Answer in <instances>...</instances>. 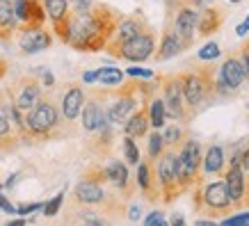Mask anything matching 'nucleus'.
<instances>
[{"label": "nucleus", "instance_id": "obj_1", "mask_svg": "<svg viewBox=\"0 0 249 226\" xmlns=\"http://www.w3.org/2000/svg\"><path fill=\"white\" fill-rule=\"evenodd\" d=\"M119 9L110 7L106 2H96L85 14H71L69 21V39L67 46L80 53H98L106 51L107 41L112 37L117 23L121 21Z\"/></svg>", "mask_w": 249, "mask_h": 226}, {"label": "nucleus", "instance_id": "obj_2", "mask_svg": "<svg viewBox=\"0 0 249 226\" xmlns=\"http://www.w3.org/2000/svg\"><path fill=\"white\" fill-rule=\"evenodd\" d=\"M178 80H181L185 105L192 117L217 98V67L215 64H204V67H195L192 71H181Z\"/></svg>", "mask_w": 249, "mask_h": 226}, {"label": "nucleus", "instance_id": "obj_3", "mask_svg": "<svg viewBox=\"0 0 249 226\" xmlns=\"http://www.w3.org/2000/svg\"><path fill=\"white\" fill-rule=\"evenodd\" d=\"M192 210L206 219H224L235 212L224 181H201L192 188Z\"/></svg>", "mask_w": 249, "mask_h": 226}, {"label": "nucleus", "instance_id": "obj_4", "mask_svg": "<svg viewBox=\"0 0 249 226\" xmlns=\"http://www.w3.org/2000/svg\"><path fill=\"white\" fill-rule=\"evenodd\" d=\"M62 123H64V119H62V114H60V105L55 103V98L51 94H44L25 112V128H28L30 142L62 137V133H60Z\"/></svg>", "mask_w": 249, "mask_h": 226}, {"label": "nucleus", "instance_id": "obj_5", "mask_svg": "<svg viewBox=\"0 0 249 226\" xmlns=\"http://www.w3.org/2000/svg\"><path fill=\"white\" fill-rule=\"evenodd\" d=\"M71 199H73V204L94 208L96 212H103V215H124L126 204H128L124 196L110 194V192H106V188L101 183L87 181V178H80V183L73 188Z\"/></svg>", "mask_w": 249, "mask_h": 226}, {"label": "nucleus", "instance_id": "obj_6", "mask_svg": "<svg viewBox=\"0 0 249 226\" xmlns=\"http://www.w3.org/2000/svg\"><path fill=\"white\" fill-rule=\"evenodd\" d=\"M201 158H204V151L201 144L188 137L185 142L176 149V165H178V181H181L183 190H192L196 183L204 181V174H201Z\"/></svg>", "mask_w": 249, "mask_h": 226}, {"label": "nucleus", "instance_id": "obj_7", "mask_svg": "<svg viewBox=\"0 0 249 226\" xmlns=\"http://www.w3.org/2000/svg\"><path fill=\"white\" fill-rule=\"evenodd\" d=\"M156 176H158L162 204H174L185 192L181 188V181H178V165H176V151L174 149H165L162 156L156 160Z\"/></svg>", "mask_w": 249, "mask_h": 226}, {"label": "nucleus", "instance_id": "obj_8", "mask_svg": "<svg viewBox=\"0 0 249 226\" xmlns=\"http://www.w3.org/2000/svg\"><path fill=\"white\" fill-rule=\"evenodd\" d=\"M160 78V98L165 103L167 110V119L172 121H188L192 119L188 105H185V98H183V89H181V80L178 73H167V75H158Z\"/></svg>", "mask_w": 249, "mask_h": 226}, {"label": "nucleus", "instance_id": "obj_9", "mask_svg": "<svg viewBox=\"0 0 249 226\" xmlns=\"http://www.w3.org/2000/svg\"><path fill=\"white\" fill-rule=\"evenodd\" d=\"M156 30L153 28H146L144 32L135 35L133 39H128L126 44H121L117 51H114L112 57L117 60H126L133 62V64H140V62L151 60L153 53H156Z\"/></svg>", "mask_w": 249, "mask_h": 226}, {"label": "nucleus", "instance_id": "obj_10", "mask_svg": "<svg viewBox=\"0 0 249 226\" xmlns=\"http://www.w3.org/2000/svg\"><path fill=\"white\" fill-rule=\"evenodd\" d=\"M165 21L172 25V30L176 32V37L181 39L183 48L188 51L190 46L195 44V39H196V21H199V9L190 7L188 2L183 0L181 5L174 9V12H167Z\"/></svg>", "mask_w": 249, "mask_h": 226}, {"label": "nucleus", "instance_id": "obj_11", "mask_svg": "<svg viewBox=\"0 0 249 226\" xmlns=\"http://www.w3.org/2000/svg\"><path fill=\"white\" fill-rule=\"evenodd\" d=\"M245 83V69L238 53H229L217 67V96H233Z\"/></svg>", "mask_w": 249, "mask_h": 226}, {"label": "nucleus", "instance_id": "obj_12", "mask_svg": "<svg viewBox=\"0 0 249 226\" xmlns=\"http://www.w3.org/2000/svg\"><path fill=\"white\" fill-rule=\"evenodd\" d=\"M146 28H151V23L146 21V16H144L140 9L133 12V14H128V16H121V21L117 23L112 37H110V41H107V46H106L107 55H114V51H117L121 44H126L128 39H133L135 35L144 32Z\"/></svg>", "mask_w": 249, "mask_h": 226}, {"label": "nucleus", "instance_id": "obj_13", "mask_svg": "<svg viewBox=\"0 0 249 226\" xmlns=\"http://www.w3.org/2000/svg\"><path fill=\"white\" fill-rule=\"evenodd\" d=\"M7 91H9V96L14 98L18 110L28 112L39 98L44 96V85H41V80H39L37 75L28 73V75H21L12 87H7Z\"/></svg>", "mask_w": 249, "mask_h": 226}, {"label": "nucleus", "instance_id": "obj_14", "mask_svg": "<svg viewBox=\"0 0 249 226\" xmlns=\"http://www.w3.org/2000/svg\"><path fill=\"white\" fill-rule=\"evenodd\" d=\"M245 169L240 167V160H238V153L231 156V160H227V169L222 174L224 178V185H227V192L231 196V204H233L235 210H242V199H245Z\"/></svg>", "mask_w": 249, "mask_h": 226}, {"label": "nucleus", "instance_id": "obj_15", "mask_svg": "<svg viewBox=\"0 0 249 226\" xmlns=\"http://www.w3.org/2000/svg\"><path fill=\"white\" fill-rule=\"evenodd\" d=\"M16 41H18L21 53L35 55L41 53V51H48L53 46V35L46 30L44 25L41 28H18L16 30Z\"/></svg>", "mask_w": 249, "mask_h": 226}, {"label": "nucleus", "instance_id": "obj_16", "mask_svg": "<svg viewBox=\"0 0 249 226\" xmlns=\"http://www.w3.org/2000/svg\"><path fill=\"white\" fill-rule=\"evenodd\" d=\"M80 119H83V130L85 133H96L107 119L106 114V105H103V91L94 89L89 98H85L83 112H80Z\"/></svg>", "mask_w": 249, "mask_h": 226}, {"label": "nucleus", "instance_id": "obj_17", "mask_svg": "<svg viewBox=\"0 0 249 226\" xmlns=\"http://www.w3.org/2000/svg\"><path fill=\"white\" fill-rule=\"evenodd\" d=\"M85 89L80 83H69L64 85V91H62L60 96V114L62 119L67 121V123H73V121L80 117L83 112V105H85Z\"/></svg>", "mask_w": 249, "mask_h": 226}, {"label": "nucleus", "instance_id": "obj_18", "mask_svg": "<svg viewBox=\"0 0 249 226\" xmlns=\"http://www.w3.org/2000/svg\"><path fill=\"white\" fill-rule=\"evenodd\" d=\"M103 169H106L107 183H110V185L119 192V196H124L126 201H130V196L135 194V190H137V183L130 178L126 162H121V160H114L112 158L106 167H103Z\"/></svg>", "mask_w": 249, "mask_h": 226}, {"label": "nucleus", "instance_id": "obj_19", "mask_svg": "<svg viewBox=\"0 0 249 226\" xmlns=\"http://www.w3.org/2000/svg\"><path fill=\"white\" fill-rule=\"evenodd\" d=\"M46 9V18L53 23V32L57 35L62 44H67L69 39V21H71V9L69 0H41Z\"/></svg>", "mask_w": 249, "mask_h": 226}, {"label": "nucleus", "instance_id": "obj_20", "mask_svg": "<svg viewBox=\"0 0 249 226\" xmlns=\"http://www.w3.org/2000/svg\"><path fill=\"white\" fill-rule=\"evenodd\" d=\"M137 188L142 190L144 199L149 204H158L160 201V185H158V176H156V160H140L137 162Z\"/></svg>", "mask_w": 249, "mask_h": 226}, {"label": "nucleus", "instance_id": "obj_21", "mask_svg": "<svg viewBox=\"0 0 249 226\" xmlns=\"http://www.w3.org/2000/svg\"><path fill=\"white\" fill-rule=\"evenodd\" d=\"M14 16L18 28H41L46 23V9L41 0H14Z\"/></svg>", "mask_w": 249, "mask_h": 226}, {"label": "nucleus", "instance_id": "obj_22", "mask_svg": "<svg viewBox=\"0 0 249 226\" xmlns=\"http://www.w3.org/2000/svg\"><path fill=\"white\" fill-rule=\"evenodd\" d=\"M227 18V12L217 5H208V7L199 9V21H196V37H211L222 28V23Z\"/></svg>", "mask_w": 249, "mask_h": 226}, {"label": "nucleus", "instance_id": "obj_23", "mask_svg": "<svg viewBox=\"0 0 249 226\" xmlns=\"http://www.w3.org/2000/svg\"><path fill=\"white\" fill-rule=\"evenodd\" d=\"M149 101L151 98H142L140 107L124 123V133L128 137H133V139H140V137L149 135V128H151V123H149Z\"/></svg>", "mask_w": 249, "mask_h": 226}, {"label": "nucleus", "instance_id": "obj_24", "mask_svg": "<svg viewBox=\"0 0 249 226\" xmlns=\"http://www.w3.org/2000/svg\"><path fill=\"white\" fill-rule=\"evenodd\" d=\"M185 48H183L181 39L176 37V32L172 30V25L165 21V28H162V35H160V41L156 46V53H153V60L156 62H167L176 57V55H181Z\"/></svg>", "mask_w": 249, "mask_h": 226}, {"label": "nucleus", "instance_id": "obj_25", "mask_svg": "<svg viewBox=\"0 0 249 226\" xmlns=\"http://www.w3.org/2000/svg\"><path fill=\"white\" fill-rule=\"evenodd\" d=\"M67 226H112V224L101 217V212H96L94 208L71 204V208L67 212Z\"/></svg>", "mask_w": 249, "mask_h": 226}, {"label": "nucleus", "instance_id": "obj_26", "mask_svg": "<svg viewBox=\"0 0 249 226\" xmlns=\"http://www.w3.org/2000/svg\"><path fill=\"white\" fill-rule=\"evenodd\" d=\"M227 169V156H224V149L217 146V144H211L208 149L204 151V158H201V174L206 176H219Z\"/></svg>", "mask_w": 249, "mask_h": 226}, {"label": "nucleus", "instance_id": "obj_27", "mask_svg": "<svg viewBox=\"0 0 249 226\" xmlns=\"http://www.w3.org/2000/svg\"><path fill=\"white\" fill-rule=\"evenodd\" d=\"M0 139L5 144V151H12L18 146V135L14 133V126L9 121V114H7V94L5 89L0 91Z\"/></svg>", "mask_w": 249, "mask_h": 226}, {"label": "nucleus", "instance_id": "obj_28", "mask_svg": "<svg viewBox=\"0 0 249 226\" xmlns=\"http://www.w3.org/2000/svg\"><path fill=\"white\" fill-rule=\"evenodd\" d=\"M18 30V21L14 16V0H0V39L9 41Z\"/></svg>", "mask_w": 249, "mask_h": 226}, {"label": "nucleus", "instance_id": "obj_29", "mask_svg": "<svg viewBox=\"0 0 249 226\" xmlns=\"http://www.w3.org/2000/svg\"><path fill=\"white\" fill-rule=\"evenodd\" d=\"M149 123H151L153 130H160L165 128L167 123V110H165V103L158 94H153L151 101H149Z\"/></svg>", "mask_w": 249, "mask_h": 226}, {"label": "nucleus", "instance_id": "obj_30", "mask_svg": "<svg viewBox=\"0 0 249 226\" xmlns=\"http://www.w3.org/2000/svg\"><path fill=\"white\" fill-rule=\"evenodd\" d=\"M96 83L106 85V87H117L124 83V71L114 67H101L96 69Z\"/></svg>", "mask_w": 249, "mask_h": 226}, {"label": "nucleus", "instance_id": "obj_31", "mask_svg": "<svg viewBox=\"0 0 249 226\" xmlns=\"http://www.w3.org/2000/svg\"><path fill=\"white\" fill-rule=\"evenodd\" d=\"M188 139V135H185V130L181 128V126H176V123H172V126H167L165 130H162V142H165L167 149H178L183 142Z\"/></svg>", "mask_w": 249, "mask_h": 226}, {"label": "nucleus", "instance_id": "obj_32", "mask_svg": "<svg viewBox=\"0 0 249 226\" xmlns=\"http://www.w3.org/2000/svg\"><path fill=\"white\" fill-rule=\"evenodd\" d=\"M165 149L167 146H165V142H162V133H160V130H151V133H149V144H146V156H149V160H158Z\"/></svg>", "mask_w": 249, "mask_h": 226}, {"label": "nucleus", "instance_id": "obj_33", "mask_svg": "<svg viewBox=\"0 0 249 226\" xmlns=\"http://www.w3.org/2000/svg\"><path fill=\"white\" fill-rule=\"evenodd\" d=\"M121 149H124V158H126V162L137 167V162H140V149H137L135 139L126 135L124 137V142H121Z\"/></svg>", "mask_w": 249, "mask_h": 226}, {"label": "nucleus", "instance_id": "obj_34", "mask_svg": "<svg viewBox=\"0 0 249 226\" xmlns=\"http://www.w3.org/2000/svg\"><path fill=\"white\" fill-rule=\"evenodd\" d=\"M219 226H249V212H231L229 217L219 222Z\"/></svg>", "mask_w": 249, "mask_h": 226}, {"label": "nucleus", "instance_id": "obj_35", "mask_svg": "<svg viewBox=\"0 0 249 226\" xmlns=\"http://www.w3.org/2000/svg\"><path fill=\"white\" fill-rule=\"evenodd\" d=\"M62 204H64V192H60L57 196H53L48 204H44V215L46 217H55V215H60V208H62Z\"/></svg>", "mask_w": 249, "mask_h": 226}, {"label": "nucleus", "instance_id": "obj_36", "mask_svg": "<svg viewBox=\"0 0 249 226\" xmlns=\"http://www.w3.org/2000/svg\"><path fill=\"white\" fill-rule=\"evenodd\" d=\"M235 53H238V57H240V64H242V69H245V80H249V37L242 41L240 48H238Z\"/></svg>", "mask_w": 249, "mask_h": 226}, {"label": "nucleus", "instance_id": "obj_37", "mask_svg": "<svg viewBox=\"0 0 249 226\" xmlns=\"http://www.w3.org/2000/svg\"><path fill=\"white\" fill-rule=\"evenodd\" d=\"M96 5V0H69V9L71 14H85Z\"/></svg>", "mask_w": 249, "mask_h": 226}, {"label": "nucleus", "instance_id": "obj_38", "mask_svg": "<svg viewBox=\"0 0 249 226\" xmlns=\"http://www.w3.org/2000/svg\"><path fill=\"white\" fill-rule=\"evenodd\" d=\"M219 46L215 44V41H211V44H206L201 51H199V60H215V57H219Z\"/></svg>", "mask_w": 249, "mask_h": 226}, {"label": "nucleus", "instance_id": "obj_39", "mask_svg": "<svg viewBox=\"0 0 249 226\" xmlns=\"http://www.w3.org/2000/svg\"><path fill=\"white\" fill-rule=\"evenodd\" d=\"M144 226H169V224H167V219H165V215H162V212L153 210V212H149V215H146Z\"/></svg>", "mask_w": 249, "mask_h": 226}, {"label": "nucleus", "instance_id": "obj_40", "mask_svg": "<svg viewBox=\"0 0 249 226\" xmlns=\"http://www.w3.org/2000/svg\"><path fill=\"white\" fill-rule=\"evenodd\" d=\"M126 73H128L130 78H144V80H151V78H153V71H151V69H140V67L126 69Z\"/></svg>", "mask_w": 249, "mask_h": 226}, {"label": "nucleus", "instance_id": "obj_41", "mask_svg": "<svg viewBox=\"0 0 249 226\" xmlns=\"http://www.w3.org/2000/svg\"><path fill=\"white\" fill-rule=\"evenodd\" d=\"M238 160H240V167L245 169V174H249V144H245V146L238 151Z\"/></svg>", "mask_w": 249, "mask_h": 226}, {"label": "nucleus", "instance_id": "obj_42", "mask_svg": "<svg viewBox=\"0 0 249 226\" xmlns=\"http://www.w3.org/2000/svg\"><path fill=\"white\" fill-rule=\"evenodd\" d=\"M44 208V204H21L18 208H16V212L18 215H30V212H37Z\"/></svg>", "mask_w": 249, "mask_h": 226}, {"label": "nucleus", "instance_id": "obj_43", "mask_svg": "<svg viewBox=\"0 0 249 226\" xmlns=\"http://www.w3.org/2000/svg\"><path fill=\"white\" fill-rule=\"evenodd\" d=\"M0 210L9 212V215H14V212H16V208L7 201V196H2V192H0Z\"/></svg>", "mask_w": 249, "mask_h": 226}, {"label": "nucleus", "instance_id": "obj_44", "mask_svg": "<svg viewBox=\"0 0 249 226\" xmlns=\"http://www.w3.org/2000/svg\"><path fill=\"white\" fill-rule=\"evenodd\" d=\"M185 2L195 9H204V7H208V5H213V0H185Z\"/></svg>", "mask_w": 249, "mask_h": 226}, {"label": "nucleus", "instance_id": "obj_45", "mask_svg": "<svg viewBox=\"0 0 249 226\" xmlns=\"http://www.w3.org/2000/svg\"><path fill=\"white\" fill-rule=\"evenodd\" d=\"M169 226H188V224H185V217L181 212H174L172 219H169Z\"/></svg>", "mask_w": 249, "mask_h": 226}, {"label": "nucleus", "instance_id": "obj_46", "mask_svg": "<svg viewBox=\"0 0 249 226\" xmlns=\"http://www.w3.org/2000/svg\"><path fill=\"white\" fill-rule=\"evenodd\" d=\"M235 32H238V37H247V32H249V16L245 18V21L235 28Z\"/></svg>", "mask_w": 249, "mask_h": 226}, {"label": "nucleus", "instance_id": "obj_47", "mask_svg": "<svg viewBox=\"0 0 249 226\" xmlns=\"http://www.w3.org/2000/svg\"><path fill=\"white\" fill-rule=\"evenodd\" d=\"M242 208H249V174L245 176V199H242Z\"/></svg>", "mask_w": 249, "mask_h": 226}, {"label": "nucleus", "instance_id": "obj_48", "mask_svg": "<svg viewBox=\"0 0 249 226\" xmlns=\"http://www.w3.org/2000/svg\"><path fill=\"white\" fill-rule=\"evenodd\" d=\"M83 83L85 85L96 83V71H85V73H83Z\"/></svg>", "mask_w": 249, "mask_h": 226}, {"label": "nucleus", "instance_id": "obj_49", "mask_svg": "<svg viewBox=\"0 0 249 226\" xmlns=\"http://www.w3.org/2000/svg\"><path fill=\"white\" fill-rule=\"evenodd\" d=\"M18 178H21V174H12V176H9V181L5 183L2 188H14V185H16V181H18Z\"/></svg>", "mask_w": 249, "mask_h": 226}, {"label": "nucleus", "instance_id": "obj_50", "mask_svg": "<svg viewBox=\"0 0 249 226\" xmlns=\"http://www.w3.org/2000/svg\"><path fill=\"white\" fill-rule=\"evenodd\" d=\"M128 217L133 219V222H135V219H140V206H133V208H130V210H128Z\"/></svg>", "mask_w": 249, "mask_h": 226}, {"label": "nucleus", "instance_id": "obj_51", "mask_svg": "<svg viewBox=\"0 0 249 226\" xmlns=\"http://www.w3.org/2000/svg\"><path fill=\"white\" fill-rule=\"evenodd\" d=\"M195 226H219V224L213 222V219H199V222H195Z\"/></svg>", "mask_w": 249, "mask_h": 226}, {"label": "nucleus", "instance_id": "obj_52", "mask_svg": "<svg viewBox=\"0 0 249 226\" xmlns=\"http://www.w3.org/2000/svg\"><path fill=\"white\" fill-rule=\"evenodd\" d=\"M5 226H25V219H9V222H5Z\"/></svg>", "mask_w": 249, "mask_h": 226}, {"label": "nucleus", "instance_id": "obj_53", "mask_svg": "<svg viewBox=\"0 0 249 226\" xmlns=\"http://www.w3.org/2000/svg\"><path fill=\"white\" fill-rule=\"evenodd\" d=\"M5 73H7V62H5V60H0V78H2Z\"/></svg>", "mask_w": 249, "mask_h": 226}, {"label": "nucleus", "instance_id": "obj_54", "mask_svg": "<svg viewBox=\"0 0 249 226\" xmlns=\"http://www.w3.org/2000/svg\"><path fill=\"white\" fill-rule=\"evenodd\" d=\"M227 2H231V5H240L242 0H227Z\"/></svg>", "mask_w": 249, "mask_h": 226}, {"label": "nucleus", "instance_id": "obj_55", "mask_svg": "<svg viewBox=\"0 0 249 226\" xmlns=\"http://www.w3.org/2000/svg\"><path fill=\"white\" fill-rule=\"evenodd\" d=\"M2 151H5V144H2V139H0V153H2Z\"/></svg>", "mask_w": 249, "mask_h": 226}, {"label": "nucleus", "instance_id": "obj_56", "mask_svg": "<svg viewBox=\"0 0 249 226\" xmlns=\"http://www.w3.org/2000/svg\"><path fill=\"white\" fill-rule=\"evenodd\" d=\"M0 192H2V185H0Z\"/></svg>", "mask_w": 249, "mask_h": 226}]
</instances>
